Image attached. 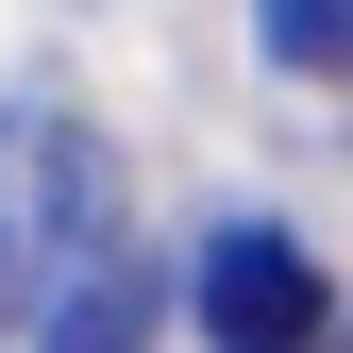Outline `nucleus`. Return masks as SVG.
I'll return each mask as SVG.
<instances>
[{"label":"nucleus","mask_w":353,"mask_h":353,"mask_svg":"<svg viewBox=\"0 0 353 353\" xmlns=\"http://www.w3.org/2000/svg\"><path fill=\"white\" fill-rule=\"evenodd\" d=\"M252 34H270V68L353 84V0H252Z\"/></svg>","instance_id":"4"},{"label":"nucleus","mask_w":353,"mask_h":353,"mask_svg":"<svg viewBox=\"0 0 353 353\" xmlns=\"http://www.w3.org/2000/svg\"><path fill=\"white\" fill-rule=\"evenodd\" d=\"M185 320H202V353H320L336 286H320V252H303L286 219H219L202 270H185Z\"/></svg>","instance_id":"2"},{"label":"nucleus","mask_w":353,"mask_h":353,"mask_svg":"<svg viewBox=\"0 0 353 353\" xmlns=\"http://www.w3.org/2000/svg\"><path fill=\"white\" fill-rule=\"evenodd\" d=\"M320 353H353V320H336V336H320Z\"/></svg>","instance_id":"5"},{"label":"nucleus","mask_w":353,"mask_h":353,"mask_svg":"<svg viewBox=\"0 0 353 353\" xmlns=\"http://www.w3.org/2000/svg\"><path fill=\"white\" fill-rule=\"evenodd\" d=\"M84 270H118V152L68 101H0V336H34Z\"/></svg>","instance_id":"1"},{"label":"nucleus","mask_w":353,"mask_h":353,"mask_svg":"<svg viewBox=\"0 0 353 353\" xmlns=\"http://www.w3.org/2000/svg\"><path fill=\"white\" fill-rule=\"evenodd\" d=\"M135 336H152V270H135V252H118V270H84L51 320H34V353H135Z\"/></svg>","instance_id":"3"}]
</instances>
